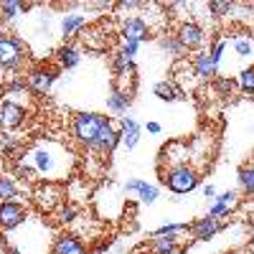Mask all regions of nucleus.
<instances>
[{"label":"nucleus","instance_id":"37","mask_svg":"<svg viewBox=\"0 0 254 254\" xmlns=\"http://www.w3.org/2000/svg\"><path fill=\"white\" fill-rule=\"evenodd\" d=\"M214 84H216V89H219L221 97H231V92H234V87H237V81L234 79H226V76H216Z\"/></svg>","mask_w":254,"mask_h":254},{"label":"nucleus","instance_id":"29","mask_svg":"<svg viewBox=\"0 0 254 254\" xmlns=\"http://www.w3.org/2000/svg\"><path fill=\"white\" fill-rule=\"evenodd\" d=\"M206 10L214 20H221V18H229L231 13H234V3H229V0H211V3L206 5Z\"/></svg>","mask_w":254,"mask_h":254},{"label":"nucleus","instance_id":"24","mask_svg":"<svg viewBox=\"0 0 254 254\" xmlns=\"http://www.w3.org/2000/svg\"><path fill=\"white\" fill-rule=\"evenodd\" d=\"M28 81H26V76H10L8 81H5V89H3V94H5V102H15L18 104V97H26L28 99Z\"/></svg>","mask_w":254,"mask_h":254},{"label":"nucleus","instance_id":"6","mask_svg":"<svg viewBox=\"0 0 254 254\" xmlns=\"http://www.w3.org/2000/svg\"><path fill=\"white\" fill-rule=\"evenodd\" d=\"M64 198H66V190H64V186L61 183H51V181H46L44 186H38L36 190H33V201H36V206L41 208V211H56L61 203H64Z\"/></svg>","mask_w":254,"mask_h":254},{"label":"nucleus","instance_id":"15","mask_svg":"<svg viewBox=\"0 0 254 254\" xmlns=\"http://www.w3.org/2000/svg\"><path fill=\"white\" fill-rule=\"evenodd\" d=\"M120 130H122V145L127 147V150H135L140 137H142V125L130 115H122L120 117Z\"/></svg>","mask_w":254,"mask_h":254},{"label":"nucleus","instance_id":"38","mask_svg":"<svg viewBox=\"0 0 254 254\" xmlns=\"http://www.w3.org/2000/svg\"><path fill=\"white\" fill-rule=\"evenodd\" d=\"M23 150V142H20L18 137H5L3 140V153L5 155H15V153H20Z\"/></svg>","mask_w":254,"mask_h":254},{"label":"nucleus","instance_id":"20","mask_svg":"<svg viewBox=\"0 0 254 254\" xmlns=\"http://www.w3.org/2000/svg\"><path fill=\"white\" fill-rule=\"evenodd\" d=\"M132 107V94L127 92V89H117V87H112V92H110V97H107V110L112 112V115H127V110Z\"/></svg>","mask_w":254,"mask_h":254},{"label":"nucleus","instance_id":"19","mask_svg":"<svg viewBox=\"0 0 254 254\" xmlns=\"http://www.w3.org/2000/svg\"><path fill=\"white\" fill-rule=\"evenodd\" d=\"M81 41H84V46H87L89 51H97V54H102V51H107L110 49V38H107V33H104L99 26H94V28H87V31H81V36H79Z\"/></svg>","mask_w":254,"mask_h":254},{"label":"nucleus","instance_id":"31","mask_svg":"<svg viewBox=\"0 0 254 254\" xmlns=\"http://www.w3.org/2000/svg\"><path fill=\"white\" fill-rule=\"evenodd\" d=\"M79 219V206L76 203H61L56 208V221L59 224H74Z\"/></svg>","mask_w":254,"mask_h":254},{"label":"nucleus","instance_id":"7","mask_svg":"<svg viewBox=\"0 0 254 254\" xmlns=\"http://www.w3.org/2000/svg\"><path fill=\"white\" fill-rule=\"evenodd\" d=\"M28 221V206L23 201H8L0 203V231H15Z\"/></svg>","mask_w":254,"mask_h":254},{"label":"nucleus","instance_id":"3","mask_svg":"<svg viewBox=\"0 0 254 254\" xmlns=\"http://www.w3.org/2000/svg\"><path fill=\"white\" fill-rule=\"evenodd\" d=\"M160 173V183L171 190L176 196H183V193H190L201 186V171H196L190 163L186 165H173V168H163Z\"/></svg>","mask_w":254,"mask_h":254},{"label":"nucleus","instance_id":"30","mask_svg":"<svg viewBox=\"0 0 254 254\" xmlns=\"http://www.w3.org/2000/svg\"><path fill=\"white\" fill-rule=\"evenodd\" d=\"M237 89L242 92V94H254V66H247V69H242L239 71V76H237Z\"/></svg>","mask_w":254,"mask_h":254},{"label":"nucleus","instance_id":"28","mask_svg":"<svg viewBox=\"0 0 254 254\" xmlns=\"http://www.w3.org/2000/svg\"><path fill=\"white\" fill-rule=\"evenodd\" d=\"M237 181H239V190H242V193L254 198V163H244L239 168Z\"/></svg>","mask_w":254,"mask_h":254},{"label":"nucleus","instance_id":"11","mask_svg":"<svg viewBox=\"0 0 254 254\" xmlns=\"http://www.w3.org/2000/svg\"><path fill=\"white\" fill-rule=\"evenodd\" d=\"M224 229H229V221L224 219H214V216H203V219H196L193 224H190V237H193L196 242H208L214 239L216 234H221Z\"/></svg>","mask_w":254,"mask_h":254},{"label":"nucleus","instance_id":"44","mask_svg":"<svg viewBox=\"0 0 254 254\" xmlns=\"http://www.w3.org/2000/svg\"><path fill=\"white\" fill-rule=\"evenodd\" d=\"M8 254H23V252H20V247H15V244H10V247H8Z\"/></svg>","mask_w":254,"mask_h":254},{"label":"nucleus","instance_id":"25","mask_svg":"<svg viewBox=\"0 0 254 254\" xmlns=\"http://www.w3.org/2000/svg\"><path fill=\"white\" fill-rule=\"evenodd\" d=\"M178 237L181 234L153 237L150 242H147V254H173V252H178Z\"/></svg>","mask_w":254,"mask_h":254},{"label":"nucleus","instance_id":"33","mask_svg":"<svg viewBox=\"0 0 254 254\" xmlns=\"http://www.w3.org/2000/svg\"><path fill=\"white\" fill-rule=\"evenodd\" d=\"M190 224H183V221H171V224H163L160 229L153 231V237H171V234H183V231H188Z\"/></svg>","mask_w":254,"mask_h":254},{"label":"nucleus","instance_id":"35","mask_svg":"<svg viewBox=\"0 0 254 254\" xmlns=\"http://www.w3.org/2000/svg\"><path fill=\"white\" fill-rule=\"evenodd\" d=\"M234 51H237L239 59H249L254 54V44L247 36H239V38H234Z\"/></svg>","mask_w":254,"mask_h":254},{"label":"nucleus","instance_id":"23","mask_svg":"<svg viewBox=\"0 0 254 254\" xmlns=\"http://www.w3.org/2000/svg\"><path fill=\"white\" fill-rule=\"evenodd\" d=\"M155 97L160 102L173 104V102H183L186 99V92L178 87V84H173V81H158L155 84Z\"/></svg>","mask_w":254,"mask_h":254},{"label":"nucleus","instance_id":"13","mask_svg":"<svg viewBox=\"0 0 254 254\" xmlns=\"http://www.w3.org/2000/svg\"><path fill=\"white\" fill-rule=\"evenodd\" d=\"M125 193H137L140 203L153 206V203L158 201V196H160V190H158V186L147 183L145 178H132V181L125 183Z\"/></svg>","mask_w":254,"mask_h":254},{"label":"nucleus","instance_id":"27","mask_svg":"<svg viewBox=\"0 0 254 254\" xmlns=\"http://www.w3.org/2000/svg\"><path fill=\"white\" fill-rule=\"evenodd\" d=\"M28 10H31V3H20V0H5V3H0V18L3 20H18Z\"/></svg>","mask_w":254,"mask_h":254},{"label":"nucleus","instance_id":"10","mask_svg":"<svg viewBox=\"0 0 254 254\" xmlns=\"http://www.w3.org/2000/svg\"><path fill=\"white\" fill-rule=\"evenodd\" d=\"M176 38L181 41V46L186 51H198L206 44V31H203L201 23H196V20H183L176 31Z\"/></svg>","mask_w":254,"mask_h":254},{"label":"nucleus","instance_id":"42","mask_svg":"<svg viewBox=\"0 0 254 254\" xmlns=\"http://www.w3.org/2000/svg\"><path fill=\"white\" fill-rule=\"evenodd\" d=\"M203 198H216V188L211 186V183L203 186Z\"/></svg>","mask_w":254,"mask_h":254},{"label":"nucleus","instance_id":"17","mask_svg":"<svg viewBox=\"0 0 254 254\" xmlns=\"http://www.w3.org/2000/svg\"><path fill=\"white\" fill-rule=\"evenodd\" d=\"M49 254H89L84 242L76 237V234H59L51 244V252Z\"/></svg>","mask_w":254,"mask_h":254},{"label":"nucleus","instance_id":"14","mask_svg":"<svg viewBox=\"0 0 254 254\" xmlns=\"http://www.w3.org/2000/svg\"><path fill=\"white\" fill-rule=\"evenodd\" d=\"M87 28V15L84 13H64L61 15V23H59V33L61 38L69 44V38L81 36V31Z\"/></svg>","mask_w":254,"mask_h":254},{"label":"nucleus","instance_id":"34","mask_svg":"<svg viewBox=\"0 0 254 254\" xmlns=\"http://www.w3.org/2000/svg\"><path fill=\"white\" fill-rule=\"evenodd\" d=\"M15 178H23V181H36V178H38V173H36V168H33L31 163H26L23 158H20V160L15 163Z\"/></svg>","mask_w":254,"mask_h":254},{"label":"nucleus","instance_id":"32","mask_svg":"<svg viewBox=\"0 0 254 254\" xmlns=\"http://www.w3.org/2000/svg\"><path fill=\"white\" fill-rule=\"evenodd\" d=\"M214 203L221 206V208H226L229 214H231V211L239 206V190H224V193H216Z\"/></svg>","mask_w":254,"mask_h":254},{"label":"nucleus","instance_id":"8","mask_svg":"<svg viewBox=\"0 0 254 254\" xmlns=\"http://www.w3.org/2000/svg\"><path fill=\"white\" fill-rule=\"evenodd\" d=\"M186 163H190V142L173 140V142H168L160 150L158 171H163V168H173V165H186Z\"/></svg>","mask_w":254,"mask_h":254},{"label":"nucleus","instance_id":"1","mask_svg":"<svg viewBox=\"0 0 254 254\" xmlns=\"http://www.w3.org/2000/svg\"><path fill=\"white\" fill-rule=\"evenodd\" d=\"M23 160L36 168L38 178H46V181H51V183L61 181L64 176H69L71 165H74V155H71L64 145H59V142H54V140H41V142H36L31 150H26Z\"/></svg>","mask_w":254,"mask_h":254},{"label":"nucleus","instance_id":"22","mask_svg":"<svg viewBox=\"0 0 254 254\" xmlns=\"http://www.w3.org/2000/svg\"><path fill=\"white\" fill-rule=\"evenodd\" d=\"M23 190H20L18 181L8 173H0V203H8V201H20Z\"/></svg>","mask_w":254,"mask_h":254},{"label":"nucleus","instance_id":"36","mask_svg":"<svg viewBox=\"0 0 254 254\" xmlns=\"http://www.w3.org/2000/svg\"><path fill=\"white\" fill-rule=\"evenodd\" d=\"M224 49H226V38H214V41H211V46H208V56L214 59V64H216V66L221 64Z\"/></svg>","mask_w":254,"mask_h":254},{"label":"nucleus","instance_id":"9","mask_svg":"<svg viewBox=\"0 0 254 254\" xmlns=\"http://www.w3.org/2000/svg\"><path fill=\"white\" fill-rule=\"evenodd\" d=\"M59 74H61V69H59V66H56V69H51V66H33V69L26 74L28 89H31L33 94H41V97L49 94Z\"/></svg>","mask_w":254,"mask_h":254},{"label":"nucleus","instance_id":"26","mask_svg":"<svg viewBox=\"0 0 254 254\" xmlns=\"http://www.w3.org/2000/svg\"><path fill=\"white\" fill-rule=\"evenodd\" d=\"M158 49H160L163 54H168L173 61H181L183 54H186V49L181 46V41L176 38V33H163V36H158Z\"/></svg>","mask_w":254,"mask_h":254},{"label":"nucleus","instance_id":"16","mask_svg":"<svg viewBox=\"0 0 254 254\" xmlns=\"http://www.w3.org/2000/svg\"><path fill=\"white\" fill-rule=\"evenodd\" d=\"M190 64H193V74H196L198 81H214L219 76V66L214 64V59L208 56V51H198Z\"/></svg>","mask_w":254,"mask_h":254},{"label":"nucleus","instance_id":"4","mask_svg":"<svg viewBox=\"0 0 254 254\" xmlns=\"http://www.w3.org/2000/svg\"><path fill=\"white\" fill-rule=\"evenodd\" d=\"M26 59H28V49L23 44V38H18L13 33H0V69L13 71L18 76Z\"/></svg>","mask_w":254,"mask_h":254},{"label":"nucleus","instance_id":"21","mask_svg":"<svg viewBox=\"0 0 254 254\" xmlns=\"http://www.w3.org/2000/svg\"><path fill=\"white\" fill-rule=\"evenodd\" d=\"M112 71H115V76L117 79H127V81H135V74H137V66H135V61L132 59H127V56H122L120 51L112 56Z\"/></svg>","mask_w":254,"mask_h":254},{"label":"nucleus","instance_id":"2","mask_svg":"<svg viewBox=\"0 0 254 254\" xmlns=\"http://www.w3.org/2000/svg\"><path fill=\"white\" fill-rule=\"evenodd\" d=\"M112 117L107 115H99V112H74L71 115V135L74 140L81 145V147H87V150L92 153V147L102 132V127L107 125Z\"/></svg>","mask_w":254,"mask_h":254},{"label":"nucleus","instance_id":"40","mask_svg":"<svg viewBox=\"0 0 254 254\" xmlns=\"http://www.w3.org/2000/svg\"><path fill=\"white\" fill-rule=\"evenodd\" d=\"M145 130L150 132V135H160V132H163V127H160V122L150 120V122H145Z\"/></svg>","mask_w":254,"mask_h":254},{"label":"nucleus","instance_id":"18","mask_svg":"<svg viewBox=\"0 0 254 254\" xmlns=\"http://www.w3.org/2000/svg\"><path fill=\"white\" fill-rule=\"evenodd\" d=\"M56 61H59V69L61 71L76 69L79 61H81V49L74 46V44H64V46L56 49Z\"/></svg>","mask_w":254,"mask_h":254},{"label":"nucleus","instance_id":"12","mask_svg":"<svg viewBox=\"0 0 254 254\" xmlns=\"http://www.w3.org/2000/svg\"><path fill=\"white\" fill-rule=\"evenodd\" d=\"M28 112L23 104H15V102H0V130L3 132H10V130H18L20 125L26 122Z\"/></svg>","mask_w":254,"mask_h":254},{"label":"nucleus","instance_id":"41","mask_svg":"<svg viewBox=\"0 0 254 254\" xmlns=\"http://www.w3.org/2000/svg\"><path fill=\"white\" fill-rule=\"evenodd\" d=\"M8 247H10V239L5 231H0V254H8Z\"/></svg>","mask_w":254,"mask_h":254},{"label":"nucleus","instance_id":"43","mask_svg":"<svg viewBox=\"0 0 254 254\" xmlns=\"http://www.w3.org/2000/svg\"><path fill=\"white\" fill-rule=\"evenodd\" d=\"M249 254H254V224L249 226Z\"/></svg>","mask_w":254,"mask_h":254},{"label":"nucleus","instance_id":"5","mask_svg":"<svg viewBox=\"0 0 254 254\" xmlns=\"http://www.w3.org/2000/svg\"><path fill=\"white\" fill-rule=\"evenodd\" d=\"M153 28L147 26V20L140 18V15H127L122 18L120 23V36H122V44H145L147 38H150Z\"/></svg>","mask_w":254,"mask_h":254},{"label":"nucleus","instance_id":"39","mask_svg":"<svg viewBox=\"0 0 254 254\" xmlns=\"http://www.w3.org/2000/svg\"><path fill=\"white\" fill-rule=\"evenodd\" d=\"M137 49H140V44H122V49H120V54H122V56H127V59H132V61H135V56H137Z\"/></svg>","mask_w":254,"mask_h":254}]
</instances>
